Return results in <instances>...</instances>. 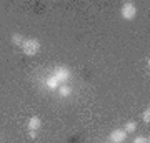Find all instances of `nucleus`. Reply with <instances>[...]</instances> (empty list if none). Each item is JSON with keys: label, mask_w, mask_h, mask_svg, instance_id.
Returning <instances> with one entry per match:
<instances>
[{"label": "nucleus", "mask_w": 150, "mask_h": 143, "mask_svg": "<svg viewBox=\"0 0 150 143\" xmlns=\"http://www.w3.org/2000/svg\"><path fill=\"white\" fill-rule=\"evenodd\" d=\"M40 47H42V43H40L38 38H25L20 48H22V52L25 53L27 57H33V55H37L38 53Z\"/></svg>", "instance_id": "f257e3e1"}, {"label": "nucleus", "mask_w": 150, "mask_h": 143, "mask_svg": "<svg viewBox=\"0 0 150 143\" xmlns=\"http://www.w3.org/2000/svg\"><path fill=\"white\" fill-rule=\"evenodd\" d=\"M52 77L57 78V82L62 85V83H67V82L72 78V72H70V68H67V67H55Z\"/></svg>", "instance_id": "f03ea898"}, {"label": "nucleus", "mask_w": 150, "mask_h": 143, "mask_svg": "<svg viewBox=\"0 0 150 143\" xmlns=\"http://www.w3.org/2000/svg\"><path fill=\"white\" fill-rule=\"evenodd\" d=\"M120 13L125 20H134L135 17H137V7L132 4V2H125L120 8Z\"/></svg>", "instance_id": "7ed1b4c3"}, {"label": "nucleus", "mask_w": 150, "mask_h": 143, "mask_svg": "<svg viewBox=\"0 0 150 143\" xmlns=\"http://www.w3.org/2000/svg\"><path fill=\"white\" fill-rule=\"evenodd\" d=\"M125 138H127V133H125V130H120V128L110 133V142L112 143H123Z\"/></svg>", "instance_id": "20e7f679"}, {"label": "nucleus", "mask_w": 150, "mask_h": 143, "mask_svg": "<svg viewBox=\"0 0 150 143\" xmlns=\"http://www.w3.org/2000/svg\"><path fill=\"white\" fill-rule=\"evenodd\" d=\"M40 127H42V120H40V117H32L30 120H28L27 123V128L28 130H40Z\"/></svg>", "instance_id": "39448f33"}, {"label": "nucleus", "mask_w": 150, "mask_h": 143, "mask_svg": "<svg viewBox=\"0 0 150 143\" xmlns=\"http://www.w3.org/2000/svg\"><path fill=\"white\" fill-rule=\"evenodd\" d=\"M45 85H47L48 90H57V88L60 87V83L57 82V78H54L52 75H50V77H47V80H45Z\"/></svg>", "instance_id": "423d86ee"}, {"label": "nucleus", "mask_w": 150, "mask_h": 143, "mask_svg": "<svg viewBox=\"0 0 150 143\" xmlns=\"http://www.w3.org/2000/svg\"><path fill=\"white\" fill-rule=\"evenodd\" d=\"M57 90H59V95H60V97H69L70 93H72V88H70L67 83H62L59 88H57Z\"/></svg>", "instance_id": "0eeeda50"}, {"label": "nucleus", "mask_w": 150, "mask_h": 143, "mask_svg": "<svg viewBox=\"0 0 150 143\" xmlns=\"http://www.w3.org/2000/svg\"><path fill=\"white\" fill-rule=\"evenodd\" d=\"M123 130H125V133H134L135 130H137V123L130 120V122H127V123H125V127H123Z\"/></svg>", "instance_id": "6e6552de"}, {"label": "nucleus", "mask_w": 150, "mask_h": 143, "mask_svg": "<svg viewBox=\"0 0 150 143\" xmlns=\"http://www.w3.org/2000/svg\"><path fill=\"white\" fill-rule=\"evenodd\" d=\"M23 40H25V38L22 37L20 33H13V35H12V42H13V45H17V47H22Z\"/></svg>", "instance_id": "1a4fd4ad"}, {"label": "nucleus", "mask_w": 150, "mask_h": 143, "mask_svg": "<svg viewBox=\"0 0 150 143\" xmlns=\"http://www.w3.org/2000/svg\"><path fill=\"white\" fill-rule=\"evenodd\" d=\"M142 118H144V122L147 123V125H149V122H150V110H149V108H147V110L144 111V115H142Z\"/></svg>", "instance_id": "9d476101"}, {"label": "nucleus", "mask_w": 150, "mask_h": 143, "mask_svg": "<svg viewBox=\"0 0 150 143\" xmlns=\"http://www.w3.org/2000/svg\"><path fill=\"white\" fill-rule=\"evenodd\" d=\"M134 143H149V138L147 137H137L134 140Z\"/></svg>", "instance_id": "9b49d317"}, {"label": "nucleus", "mask_w": 150, "mask_h": 143, "mask_svg": "<svg viewBox=\"0 0 150 143\" xmlns=\"http://www.w3.org/2000/svg\"><path fill=\"white\" fill-rule=\"evenodd\" d=\"M28 137H30V138H35V137H37V132H35V130H30V132H28Z\"/></svg>", "instance_id": "f8f14e48"}]
</instances>
